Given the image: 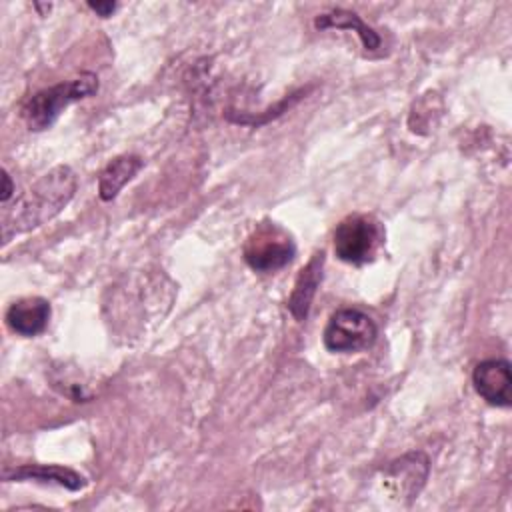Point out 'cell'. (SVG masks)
<instances>
[{"instance_id": "obj_7", "label": "cell", "mask_w": 512, "mask_h": 512, "mask_svg": "<svg viewBox=\"0 0 512 512\" xmlns=\"http://www.w3.org/2000/svg\"><path fill=\"white\" fill-rule=\"evenodd\" d=\"M476 394L490 406L508 408L512 404V370L504 358H488L472 370Z\"/></svg>"}, {"instance_id": "obj_5", "label": "cell", "mask_w": 512, "mask_h": 512, "mask_svg": "<svg viewBox=\"0 0 512 512\" xmlns=\"http://www.w3.org/2000/svg\"><path fill=\"white\" fill-rule=\"evenodd\" d=\"M244 260L256 272H276L296 256L294 240L274 222L258 226L244 244Z\"/></svg>"}, {"instance_id": "obj_10", "label": "cell", "mask_w": 512, "mask_h": 512, "mask_svg": "<svg viewBox=\"0 0 512 512\" xmlns=\"http://www.w3.org/2000/svg\"><path fill=\"white\" fill-rule=\"evenodd\" d=\"M324 252H314L312 258L306 262V266L300 270L296 282H294V288H292V294L288 296V310L290 314L298 320V322H304L308 318V312H310V306H312V300L318 292V286L322 282V274H324Z\"/></svg>"}, {"instance_id": "obj_6", "label": "cell", "mask_w": 512, "mask_h": 512, "mask_svg": "<svg viewBox=\"0 0 512 512\" xmlns=\"http://www.w3.org/2000/svg\"><path fill=\"white\" fill-rule=\"evenodd\" d=\"M430 474V460L422 450H412L382 468V486L390 496L412 502Z\"/></svg>"}, {"instance_id": "obj_3", "label": "cell", "mask_w": 512, "mask_h": 512, "mask_svg": "<svg viewBox=\"0 0 512 512\" xmlns=\"http://www.w3.org/2000/svg\"><path fill=\"white\" fill-rule=\"evenodd\" d=\"M336 256L354 266L368 264L384 244V228L370 214H350L334 228Z\"/></svg>"}, {"instance_id": "obj_11", "label": "cell", "mask_w": 512, "mask_h": 512, "mask_svg": "<svg viewBox=\"0 0 512 512\" xmlns=\"http://www.w3.org/2000/svg\"><path fill=\"white\" fill-rule=\"evenodd\" d=\"M144 160L136 154H122L110 160L98 174V196L102 202H110L118 192L140 172Z\"/></svg>"}, {"instance_id": "obj_4", "label": "cell", "mask_w": 512, "mask_h": 512, "mask_svg": "<svg viewBox=\"0 0 512 512\" xmlns=\"http://www.w3.org/2000/svg\"><path fill=\"white\" fill-rule=\"evenodd\" d=\"M374 320L358 308H338L326 322L322 342L328 352L348 354L370 348L376 342Z\"/></svg>"}, {"instance_id": "obj_8", "label": "cell", "mask_w": 512, "mask_h": 512, "mask_svg": "<svg viewBox=\"0 0 512 512\" xmlns=\"http://www.w3.org/2000/svg\"><path fill=\"white\" fill-rule=\"evenodd\" d=\"M52 316V306L42 296H26L14 300L6 310L8 328L24 338L38 336L46 330Z\"/></svg>"}, {"instance_id": "obj_9", "label": "cell", "mask_w": 512, "mask_h": 512, "mask_svg": "<svg viewBox=\"0 0 512 512\" xmlns=\"http://www.w3.org/2000/svg\"><path fill=\"white\" fill-rule=\"evenodd\" d=\"M2 480L4 482L34 480L42 484H56L72 492H78L88 484L86 476H82L80 472L68 466H58V464H24L18 468H4Z\"/></svg>"}, {"instance_id": "obj_12", "label": "cell", "mask_w": 512, "mask_h": 512, "mask_svg": "<svg viewBox=\"0 0 512 512\" xmlns=\"http://www.w3.org/2000/svg\"><path fill=\"white\" fill-rule=\"evenodd\" d=\"M314 26L318 30H326V28H338V30H352L358 34L362 46L372 52V50H378L380 44H382V38L380 34L370 28L356 12L352 10H346V8H332L330 12H324V14H318L314 18Z\"/></svg>"}, {"instance_id": "obj_14", "label": "cell", "mask_w": 512, "mask_h": 512, "mask_svg": "<svg viewBox=\"0 0 512 512\" xmlns=\"http://www.w3.org/2000/svg\"><path fill=\"white\" fill-rule=\"evenodd\" d=\"M14 194V184H12V178L8 174V170H2V194H0V200L2 204H6Z\"/></svg>"}, {"instance_id": "obj_13", "label": "cell", "mask_w": 512, "mask_h": 512, "mask_svg": "<svg viewBox=\"0 0 512 512\" xmlns=\"http://www.w3.org/2000/svg\"><path fill=\"white\" fill-rule=\"evenodd\" d=\"M88 8H90L92 12H96L98 16H102V18H108V16L114 14V10L118 8V4H116V2H88Z\"/></svg>"}, {"instance_id": "obj_2", "label": "cell", "mask_w": 512, "mask_h": 512, "mask_svg": "<svg viewBox=\"0 0 512 512\" xmlns=\"http://www.w3.org/2000/svg\"><path fill=\"white\" fill-rule=\"evenodd\" d=\"M98 92V76L94 72H82L80 76L38 90L22 106V118L34 132L50 128L58 116L74 102L90 98Z\"/></svg>"}, {"instance_id": "obj_1", "label": "cell", "mask_w": 512, "mask_h": 512, "mask_svg": "<svg viewBox=\"0 0 512 512\" xmlns=\"http://www.w3.org/2000/svg\"><path fill=\"white\" fill-rule=\"evenodd\" d=\"M76 174L70 166L60 164L40 176L14 206L2 216V238L8 244L16 234L34 230L58 216L76 194Z\"/></svg>"}]
</instances>
